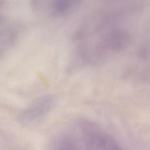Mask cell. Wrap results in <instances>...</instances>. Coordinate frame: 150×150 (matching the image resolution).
Returning <instances> with one entry per match:
<instances>
[{
  "mask_svg": "<svg viewBox=\"0 0 150 150\" xmlns=\"http://www.w3.org/2000/svg\"><path fill=\"white\" fill-rule=\"evenodd\" d=\"M53 103L54 100L52 96H46L42 97L32 103L26 110L25 114L28 117L38 116L49 110L52 108Z\"/></svg>",
  "mask_w": 150,
  "mask_h": 150,
  "instance_id": "obj_2",
  "label": "cell"
},
{
  "mask_svg": "<svg viewBox=\"0 0 150 150\" xmlns=\"http://www.w3.org/2000/svg\"><path fill=\"white\" fill-rule=\"evenodd\" d=\"M66 150H73V149H72L71 148H67V149H66Z\"/></svg>",
  "mask_w": 150,
  "mask_h": 150,
  "instance_id": "obj_4",
  "label": "cell"
},
{
  "mask_svg": "<svg viewBox=\"0 0 150 150\" xmlns=\"http://www.w3.org/2000/svg\"><path fill=\"white\" fill-rule=\"evenodd\" d=\"M96 143L100 146V150H121L114 141L105 135L96 134Z\"/></svg>",
  "mask_w": 150,
  "mask_h": 150,
  "instance_id": "obj_3",
  "label": "cell"
},
{
  "mask_svg": "<svg viewBox=\"0 0 150 150\" xmlns=\"http://www.w3.org/2000/svg\"><path fill=\"white\" fill-rule=\"evenodd\" d=\"M80 1L57 0L47 2V4L36 5L38 9L45 10L49 14L62 16L69 14L76 10L80 5Z\"/></svg>",
  "mask_w": 150,
  "mask_h": 150,
  "instance_id": "obj_1",
  "label": "cell"
}]
</instances>
